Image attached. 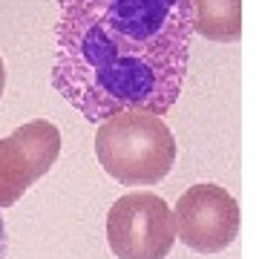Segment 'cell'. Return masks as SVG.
<instances>
[{"label":"cell","instance_id":"7","mask_svg":"<svg viewBox=\"0 0 259 259\" xmlns=\"http://www.w3.org/2000/svg\"><path fill=\"white\" fill-rule=\"evenodd\" d=\"M6 253H9V233H6V219L0 213V259H6Z\"/></svg>","mask_w":259,"mask_h":259},{"label":"cell","instance_id":"5","mask_svg":"<svg viewBox=\"0 0 259 259\" xmlns=\"http://www.w3.org/2000/svg\"><path fill=\"white\" fill-rule=\"evenodd\" d=\"M61 156V130L47 118L26 121L0 139V210L44 179Z\"/></svg>","mask_w":259,"mask_h":259},{"label":"cell","instance_id":"1","mask_svg":"<svg viewBox=\"0 0 259 259\" xmlns=\"http://www.w3.org/2000/svg\"><path fill=\"white\" fill-rule=\"evenodd\" d=\"M58 9L52 87L83 118L173 110L196 35L187 0H58Z\"/></svg>","mask_w":259,"mask_h":259},{"label":"cell","instance_id":"6","mask_svg":"<svg viewBox=\"0 0 259 259\" xmlns=\"http://www.w3.org/2000/svg\"><path fill=\"white\" fill-rule=\"evenodd\" d=\"M193 32L204 40L236 44L242 37V0H187Z\"/></svg>","mask_w":259,"mask_h":259},{"label":"cell","instance_id":"2","mask_svg":"<svg viewBox=\"0 0 259 259\" xmlns=\"http://www.w3.org/2000/svg\"><path fill=\"white\" fill-rule=\"evenodd\" d=\"M95 156L104 173L124 187H153L176 164V139L161 115L115 112L95 133Z\"/></svg>","mask_w":259,"mask_h":259},{"label":"cell","instance_id":"3","mask_svg":"<svg viewBox=\"0 0 259 259\" xmlns=\"http://www.w3.org/2000/svg\"><path fill=\"white\" fill-rule=\"evenodd\" d=\"M107 245L115 259H167L176 245L173 210L156 193H127L107 213Z\"/></svg>","mask_w":259,"mask_h":259},{"label":"cell","instance_id":"4","mask_svg":"<svg viewBox=\"0 0 259 259\" xmlns=\"http://www.w3.org/2000/svg\"><path fill=\"white\" fill-rule=\"evenodd\" d=\"M239 202L222 185L187 187L173 207L176 239L196 253H222L239 236Z\"/></svg>","mask_w":259,"mask_h":259},{"label":"cell","instance_id":"8","mask_svg":"<svg viewBox=\"0 0 259 259\" xmlns=\"http://www.w3.org/2000/svg\"><path fill=\"white\" fill-rule=\"evenodd\" d=\"M3 90H6V64L0 58V98H3Z\"/></svg>","mask_w":259,"mask_h":259}]
</instances>
